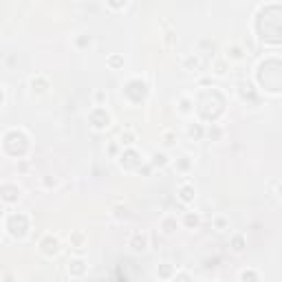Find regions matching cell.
<instances>
[{
	"label": "cell",
	"instance_id": "cell-1",
	"mask_svg": "<svg viewBox=\"0 0 282 282\" xmlns=\"http://www.w3.org/2000/svg\"><path fill=\"white\" fill-rule=\"evenodd\" d=\"M181 192H183V196H181L183 201H190V199H192V187H183Z\"/></svg>",
	"mask_w": 282,
	"mask_h": 282
}]
</instances>
